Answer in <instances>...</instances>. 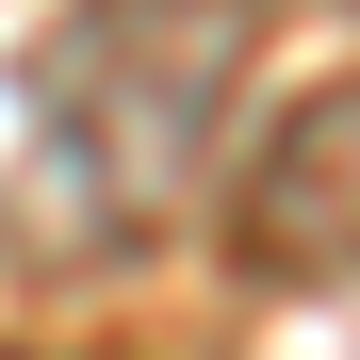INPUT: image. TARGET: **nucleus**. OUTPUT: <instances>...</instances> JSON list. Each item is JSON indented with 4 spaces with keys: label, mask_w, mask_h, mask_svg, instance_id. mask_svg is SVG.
I'll list each match as a JSON object with an SVG mask.
<instances>
[{
    "label": "nucleus",
    "mask_w": 360,
    "mask_h": 360,
    "mask_svg": "<svg viewBox=\"0 0 360 360\" xmlns=\"http://www.w3.org/2000/svg\"><path fill=\"white\" fill-rule=\"evenodd\" d=\"M213 213H229V278L246 295H360V66L295 98Z\"/></svg>",
    "instance_id": "nucleus-2"
},
{
    "label": "nucleus",
    "mask_w": 360,
    "mask_h": 360,
    "mask_svg": "<svg viewBox=\"0 0 360 360\" xmlns=\"http://www.w3.org/2000/svg\"><path fill=\"white\" fill-rule=\"evenodd\" d=\"M246 17H344V0H246Z\"/></svg>",
    "instance_id": "nucleus-3"
},
{
    "label": "nucleus",
    "mask_w": 360,
    "mask_h": 360,
    "mask_svg": "<svg viewBox=\"0 0 360 360\" xmlns=\"http://www.w3.org/2000/svg\"><path fill=\"white\" fill-rule=\"evenodd\" d=\"M262 17L246 0H66L33 49L17 131V246L33 278H131L213 213V131L246 98Z\"/></svg>",
    "instance_id": "nucleus-1"
}]
</instances>
